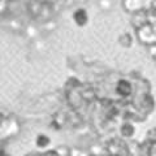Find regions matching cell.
I'll use <instances>...</instances> for the list:
<instances>
[{
    "instance_id": "obj_2",
    "label": "cell",
    "mask_w": 156,
    "mask_h": 156,
    "mask_svg": "<svg viewBox=\"0 0 156 156\" xmlns=\"http://www.w3.org/2000/svg\"><path fill=\"white\" fill-rule=\"evenodd\" d=\"M154 58H155V61H156V56H154Z\"/></svg>"
},
{
    "instance_id": "obj_1",
    "label": "cell",
    "mask_w": 156,
    "mask_h": 156,
    "mask_svg": "<svg viewBox=\"0 0 156 156\" xmlns=\"http://www.w3.org/2000/svg\"><path fill=\"white\" fill-rule=\"evenodd\" d=\"M117 92L122 96H128L131 94V85L128 81H120L117 83Z\"/></svg>"
}]
</instances>
